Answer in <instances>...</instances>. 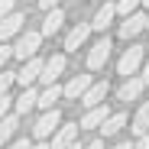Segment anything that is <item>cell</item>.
<instances>
[{"label": "cell", "instance_id": "1", "mask_svg": "<svg viewBox=\"0 0 149 149\" xmlns=\"http://www.w3.org/2000/svg\"><path fill=\"white\" fill-rule=\"evenodd\" d=\"M62 127V113L52 107V110H45L39 120H36V127H33V136L36 139H49V136H55V130Z\"/></svg>", "mask_w": 149, "mask_h": 149}, {"label": "cell", "instance_id": "24", "mask_svg": "<svg viewBox=\"0 0 149 149\" xmlns=\"http://www.w3.org/2000/svg\"><path fill=\"white\" fill-rule=\"evenodd\" d=\"M13 55H16V49H13V45H7V42H0V68H3Z\"/></svg>", "mask_w": 149, "mask_h": 149}, {"label": "cell", "instance_id": "33", "mask_svg": "<svg viewBox=\"0 0 149 149\" xmlns=\"http://www.w3.org/2000/svg\"><path fill=\"white\" fill-rule=\"evenodd\" d=\"M143 78H146V84H149V62H146V68H143Z\"/></svg>", "mask_w": 149, "mask_h": 149}, {"label": "cell", "instance_id": "34", "mask_svg": "<svg viewBox=\"0 0 149 149\" xmlns=\"http://www.w3.org/2000/svg\"><path fill=\"white\" fill-rule=\"evenodd\" d=\"M68 149H81V146H78V143H71V146H68Z\"/></svg>", "mask_w": 149, "mask_h": 149}, {"label": "cell", "instance_id": "17", "mask_svg": "<svg viewBox=\"0 0 149 149\" xmlns=\"http://www.w3.org/2000/svg\"><path fill=\"white\" fill-rule=\"evenodd\" d=\"M113 13H117V3H104L101 10H97V13H94V19H91V26L104 33V29L110 26V23H113Z\"/></svg>", "mask_w": 149, "mask_h": 149}, {"label": "cell", "instance_id": "29", "mask_svg": "<svg viewBox=\"0 0 149 149\" xmlns=\"http://www.w3.org/2000/svg\"><path fill=\"white\" fill-rule=\"evenodd\" d=\"M133 149H149V133H146V136H139V139H136V146H133Z\"/></svg>", "mask_w": 149, "mask_h": 149}, {"label": "cell", "instance_id": "31", "mask_svg": "<svg viewBox=\"0 0 149 149\" xmlns=\"http://www.w3.org/2000/svg\"><path fill=\"white\" fill-rule=\"evenodd\" d=\"M33 149H52V146H49V143H42V139H39V143L33 146Z\"/></svg>", "mask_w": 149, "mask_h": 149}, {"label": "cell", "instance_id": "10", "mask_svg": "<svg viewBox=\"0 0 149 149\" xmlns=\"http://www.w3.org/2000/svg\"><path fill=\"white\" fill-rule=\"evenodd\" d=\"M146 23H149V16H143V13H130L127 19L120 23V36H123V39H133L136 33L146 29Z\"/></svg>", "mask_w": 149, "mask_h": 149}, {"label": "cell", "instance_id": "30", "mask_svg": "<svg viewBox=\"0 0 149 149\" xmlns=\"http://www.w3.org/2000/svg\"><path fill=\"white\" fill-rule=\"evenodd\" d=\"M84 149H104V143H101V139H94V143H88Z\"/></svg>", "mask_w": 149, "mask_h": 149}, {"label": "cell", "instance_id": "22", "mask_svg": "<svg viewBox=\"0 0 149 149\" xmlns=\"http://www.w3.org/2000/svg\"><path fill=\"white\" fill-rule=\"evenodd\" d=\"M13 81H16V71H7V68H0V94H7Z\"/></svg>", "mask_w": 149, "mask_h": 149}, {"label": "cell", "instance_id": "19", "mask_svg": "<svg viewBox=\"0 0 149 149\" xmlns=\"http://www.w3.org/2000/svg\"><path fill=\"white\" fill-rule=\"evenodd\" d=\"M16 127H19V113H7L3 120H0V146L10 143V136L16 133Z\"/></svg>", "mask_w": 149, "mask_h": 149}, {"label": "cell", "instance_id": "5", "mask_svg": "<svg viewBox=\"0 0 149 149\" xmlns=\"http://www.w3.org/2000/svg\"><path fill=\"white\" fill-rule=\"evenodd\" d=\"M110 39H101V42H94L91 45V52H88V68L91 71H97V68H104L107 65V58H110Z\"/></svg>", "mask_w": 149, "mask_h": 149}, {"label": "cell", "instance_id": "25", "mask_svg": "<svg viewBox=\"0 0 149 149\" xmlns=\"http://www.w3.org/2000/svg\"><path fill=\"white\" fill-rule=\"evenodd\" d=\"M10 104H13V97H10V94H0V120L10 113Z\"/></svg>", "mask_w": 149, "mask_h": 149}, {"label": "cell", "instance_id": "15", "mask_svg": "<svg viewBox=\"0 0 149 149\" xmlns=\"http://www.w3.org/2000/svg\"><path fill=\"white\" fill-rule=\"evenodd\" d=\"M143 84H146V78H136V74H130V78L120 84L117 97H120V101H136V97H139V91H143Z\"/></svg>", "mask_w": 149, "mask_h": 149}, {"label": "cell", "instance_id": "3", "mask_svg": "<svg viewBox=\"0 0 149 149\" xmlns=\"http://www.w3.org/2000/svg\"><path fill=\"white\" fill-rule=\"evenodd\" d=\"M42 68H45V58L33 55L26 65H23V68L16 71V81H19L23 88H33V81H39V78H42Z\"/></svg>", "mask_w": 149, "mask_h": 149}, {"label": "cell", "instance_id": "6", "mask_svg": "<svg viewBox=\"0 0 149 149\" xmlns=\"http://www.w3.org/2000/svg\"><path fill=\"white\" fill-rule=\"evenodd\" d=\"M78 130H81V123H62L52 136V149H68L74 143V136H78Z\"/></svg>", "mask_w": 149, "mask_h": 149}, {"label": "cell", "instance_id": "16", "mask_svg": "<svg viewBox=\"0 0 149 149\" xmlns=\"http://www.w3.org/2000/svg\"><path fill=\"white\" fill-rule=\"evenodd\" d=\"M104 97H107V81H97V84H91V88L84 91L81 104H84V107H97V104H104Z\"/></svg>", "mask_w": 149, "mask_h": 149}, {"label": "cell", "instance_id": "2", "mask_svg": "<svg viewBox=\"0 0 149 149\" xmlns=\"http://www.w3.org/2000/svg\"><path fill=\"white\" fill-rule=\"evenodd\" d=\"M139 65H143V45H130L127 52L120 55L117 71L123 74V78H130V74H136V71H139Z\"/></svg>", "mask_w": 149, "mask_h": 149}, {"label": "cell", "instance_id": "18", "mask_svg": "<svg viewBox=\"0 0 149 149\" xmlns=\"http://www.w3.org/2000/svg\"><path fill=\"white\" fill-rule=\"evenodd\" d=\"M62 94H65V88H62V84H45V91L39 94V107H42V110H52V107H55V101H58Z\"/></svg>", "mask_w": 149, "mask_h": 149}, {"label": "cell", "instance_id": "7", "mask_svg": "<svg viewBox=\"0 0 149 149\" xmlns=\"http://www.w3.org/2000/svg\"><path fill=\"white\" fill-rule=\"evenodd\" d=\"M23 23H26V16H23V13H10V16H3V19H0V42H7V39H13L19 29H23Z\"/></svg>", "mask_w": 149, "mask_h": 149}, {"label": "cell", "instance_id": "28", "mask_svg": "<svg viewBox=\"0 0 149 149\" xmlns=\"http://www.w3.org/2000/svg\"><path fill=\"white\" fill-rule=\"evenodd\" d=\"M36 3H39L42 10H52V7H58V3H62V0H36Z\"/></svg>", "mask_w": 149, "mask_h": 149}, {"label": "cell", "instance_id": "13", "mask_svg": "<svg viewBox=\"0 0 149 149\" xmlns=\"http://www.w3.org/2000/svg\"><path fill=\"white\" fill-rule=\"evenodd\" d=\"M91 23H78V26H74L71 33H68V39H65V49H68V52H78V45H84V39L91 36Z\"/></svg>", "mask_w": 149, "mask_h": 149}, {"label": "cell", "instance_id": "9", "mask_svg": "<svg viewBox=\"0 0 149 149\" xmlns=\"http://www.w3.org/2000/svg\"><path fill=\"white\" fill-rule=\"evenodd\" d=\"M107 117H110V113H107V104H97V107H88V113L81 117V127H84V130H101Z\"/></svg>", "mask_w": 149, "mask_h": 149}, {"label": "cell", "instance_id": "12", "mask_svg": "<svg viewBox=\"0 0 149 149\" xmlns=\"http://www.w3.org/2000/svg\"><path fill=\"white\" fill-rule=\"evenodd\" d=\"M13 107H16L19 117H26L33 107H39V91H36V88H23V94L13 101Z\"/></svg>", "mask_w": 149, "mask_h": 149}, {"label": "cell", "instance_id": "35", "mask_svg": "<svg viewBox=\"0 0 149 149\" xmlns=\"http://www.w3.org/2000/svg\"><path fill=\"white\" fill-rule=\"evenodd\" d=\"M143 3H146V7H149V0H143Z\"/></svg>", "mask_w": 149, "mask_h": 149}, {"label": "cell", "instance_id": "23", "mask_svg": "<svg viewBox=\"0 0 149 149\" xmlns=\"http://www.w3.org/2000/svg\"><path fill=\"white\" fill-rule=\"evenodd\" d=\"M143 3V0H120L117 3V13H123V16H130V13H136V7Z\"/></svg>", "mask_w": 149, "mask_h": 149}, {"label": "cell", "instance_id": "26", "mask_svg": "<svg viewBox=\"0 0 149 149\" xmlns=\"http://www.w3.org/2000/svg\"><path fill=\"white\" fill-rule=\"evenodd\" d=\"M13 13V0H0V19Z\"/></svg>", "mask_w": 149, "mask_h": 149}, {"label": "cell", "instance_id": "27", "mask_svg": "<svg viewBox=\"0 0 149 149\" xmlns=\"http://www.w3.org/2000/svg\"><path fill=\"white\" fill-rule=\"evenodd\" d=\"M7 149H33V143H29V139H13Z\"/></svg>", "mask_w": 149, "mask_h": 149}, {"label": "cell", "instance_id": "21", "mask_svg": "<svg viewBox=\"0 0 149 149\" xmlns=\"http://www.w3.org/2000/svg\"><path fill=\"white\" fill-rule=\"evenodd\" d=\"M123 127H127V113H110L107 120H104V136H113V133H120Z\"/></svg>", "mask_w": 149, "mask_h": 149}, {"label": "cell", "instance_id": "4", "mask_svg": "<svg viewBox=\"0 0 149 149\" xmlns=\"http://www.w3.org/2000/svg\"><path fill=\"white\" fill-rule=\"evenodd\" d=\"M39 42H42V29H39V33H23V36H19V42L13 45V49H16V58L29 62V58L39 52Z\"/></svg>", "mask_w": 149, "mask_h": 149}, {"label": "cell", "instance_id": "32", "mask_svg": "<svg viewBox=\"0 0 149 149\" xmlns=\"http://www.w3.org/2000/svg\"><path fill=\"white\" fill-rule=\"evenodd\" d=\"M113 149H133V146H130V143H117Z\"/></svg>", "mask_w": 149, "mask_h": 149}, {"label": "cell", "instance_id": "20", "mask_svg": "<svg viewBox=\"0 0 149 149\" xmlns=\"http://www.w3.org/2000/svg\"><path fill=\"white\" fill-rule=\"evenodd\" d=\"M133 133L136 136H146L149 133V101L136 110V117H133Z\"/></svg>", "mask_w": 149, "mask_h": 149}, {"label": "cell", "instance_id": "11", "mask_svg": "<svg viewBox=\"0 0 149 149\" xmlns=\"http://www.w3.org/2000/svg\"><path fill=\"white\" fill-rule=\"evenodd\" d=\"M65 71V55H52V58H45V68H42V84H55L58 81V74Z\"/></svg>", "mask_w": 149, "mask_h": 149}, {"label": "cell", "instance_id": "36", "mask_svg": "<svg viewBox=\"0 0 149 149\" xmlns=\"http://www.w3.org/2000/svg\"><path fill=\"white\" fill-rule=\"evenodd\" d=\"M146 29H149V23H146Z\"/></svg>", "mask_w": 149, "mask_h": 149}, {"label": "cell", "instance_id": "8", "mask_svg": "<svg viewBox=\"0 0 149 149\" xmlns=\"http://www.w3.org/2000/svg\"><path fill=\"white\" fill-rule=\"evenodd\" d=\"M91 84H94V81H91V74H74V78L65 84V97H68V101H81L84 91H88Z\"/></svg>", "mask_w": 149, "mask_h": 149}, {"label": "cell", "instance_id": "14", "mask_svg": "<svg viewBox=\"0 0 149 149\" xmlns=\"http://www.w3.org/2000/svg\"><path fill=\"white\" fill-rule=\"evenodd\" d=\"M62 23H65V13H62V7L45 10V19H42V36H55V33L62 29Z\"/></svg>", "mask_w": 149, "mask_h": 149}]
</instances>
